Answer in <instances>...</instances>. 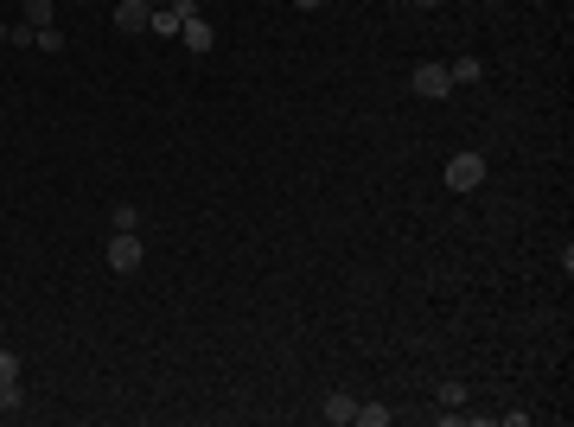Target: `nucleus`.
<instances>
[{"instance_id": "nucleus-8", "label": "nucleus", "mask_w": 574, "mask_h": 427, "mask_svg": "<svg viewBox=\"0 0 574 427\" xmlns=\"http://www.w3.org/2000/svg\"><path fill=\"white\" fill-rule=\"evenodd\" d=\"M319 414H326V421H338V427H351V421H357V402H351V396H326V402H319Z\"/></svg>"}, {"instance_id": "nucleus-11", "label": "nucleus", "mask_w": 574, "mask_h": 427, "mask_svg": "<svg viewBox=\"0 0 574 427\" xmlns=\"http://www.w3.org/2000/svg\"><path fill=\"white\" fill-rule=\"evenodd\" d=\"M357 421H364V427H390V408L383 402H357Z\"/></svg>"}, {"instance_id": "nucleus-4", "label": "nucleus", "mask_w": 574, "mask_h": 427, "mask_svg": "<svg viewBox=\"0 0 574 427\" xmlns=\"http://www.w3.org/2000/svg\"><path fill=\"white\" fill-rule=\"evenodd\" d=\"M109 268H115V274H134V268H140V236H134V230H115V236H109Z\"/></svg>"}, {"instance_id": "nucleus-3", "label": "nucleus", "mask_w": 574, "mask_h": 427, "mask_svg": "<svg viewBox=\"0 0 574 427\" xmlns=\"http://www.w3.org/2000/svg\"><path fill=\"white\" fill-rule=\"evenodd\" d=\"M26 408V389H20V358L13 351H0V414Z\"/></svg>"}, {"instance_id": "nucleus-9", "label": "nucleus", "mask_w": 574, "mask_h": 427, "mask_svg": "<svg viewBox=\"0 0 574 427\" xmlns=\"http://www.w3.org/2000/svg\"><path fill=\"white\" fill-rule=\"evenodd\" d=\"M447 77H453V90H460V84H479L485 64H479V58H460V64H447Z\"/></svg>"}, {"instance_id": "nucleus-6", "label": "nucleus", "mask_w": 574, "mask_h": 427, "mask_svg": "<svg viewBox=\"0 0 574 427\" xmlns=\"http://www.w3.org/2000/svg\"><path fill=\"white\" fill-rule=\"evenodd\" d=\"M148 20H154V7H148V0H121V7H115V32H148Z\"/></svg>"}, {"instance_id": "nucleus-2", "label": "nucleus", "mask_w": 574, "mask_h": 427, "mask_svg": "<svg viewBox=\"0 0 574 427\" xmlns=\"http://www.w3.org/2000/svg\"><path fill=\"white\" fill-rule=\"evenodd\" d=\"M485 173H491L485 154H453V160H447V185H453V191H479Z\"/></svg>"}, {"instance_id": "nucleus-15", "label": "nucleus", "mask_w": 574, "mask_h": 427, "mask_svg": "<svg viewBox=\"0 0 574 427\" xmlns=\"http://www.w3.org/2000/svg\"><path fill=\"white\" fill-rule=\"evenodd\" d=\"M408 7H441V0H408Z\"/></svg>"}, {"instance_id": "nucleus-5", "label": "nucleus", "mask_w": 574, "mask_h": 427, "mask_svg": "<svg viewBox=\"0 0 574 427\" xmlns=\"http://www.w3.org/2000/svg\"><path fill=\"white\" fill-rule=\"evenodd\" d=\"M192 13H198L192 0H166V7H154V20H148V26H154L160 39H179V26H185Z\"/></svg>"}, {"instance_id": "nucleus-13", "label": "nucleus", "mask_w": 574, "mask_h": 427, "mask_svg": "<svg viewBox=\"0 0 574 427\" xmlns=\"http://www.w3.org/2000/svg\"><path fill=\"white\" fill-rule=\"evenodd\" d=\"M115 230H140V210L134 204H115Z\"/></svg>"}, {"instance_id": "nucleus-7", "label": "nucleus", "mask_w": 574, "mask_h": 427, "mask_svg": "<svg viewBox=\"0 0 574 427\" xmlns=\"http://www.w3.org/2000/svg\"><path fill=\"white\" fill-rule=\"evenodd\" d=\"M179 39H185L192 51H211V39H218V32H211V20H198V13H192V20L179 26Z\"/></svg>"}, {"instance_id": "nucleus-14", "label": "nucleus", "mask_w": 574, "mask_h": 427, "mask_svg": "<svg viewBox=\"0 0 574 427\" xmlns=\"http://www.w3.org/2000/svg\"><path fill=\"white\" fill-rule=\"evenodd\" d=\"M294 7H307V13H313V7H326V0H294Z\"/></svg>"}, {"instance_id": "nucleus-10", "label": "nucleus", "mask_w": 574, "mask_h": 427, "mask_svg": "<svg viewBox=\"0 0 574 427\" xmlns=\"http://www.w3.org/2000/svg\"><path fill=\"white\" fill-rule=\"evenodd\" d=\"M32 51H64V32L58 26H32Z\"/></svg>"}, {"instance_id": "nucleus-1", "label": "nucleus", "mask_w": 574, "mask_h": 427, "mask_svg": "<svg viewBox=\"0 0 574 427\" xmlns=\"http://www.w3.org/2000/svg\"><path fill=\"white\" fill-rule=\"evenodd\" d=\"M408 90H415L421 102H441V96H453V77H447V64H415Z\"/></svg>"}, {"instance_id": "nucleus-12", "label": "nucleus", "mask_w": 574, "mask_h": 427, "mask_svg": "<svg viewBox=\"0 0 574 427\" xmlns=\"http://www.w3.org/2000/svg\"><path fill=\"white\" fill-rule=\"evenodd\" d=\"M26 26H51V0H26Z\"/></svg>"}, {"instance_id": "nucleus-16", "label": "nucleus", "mask_w": 574, "mask_h": 427, "mask_svg": "<svg viewBox=\"0 0 574 427\" xmlns=\"http://www.w3.org/2000/svg\"><path fill=\"white\" fill-rule=\"evenodd\" d=\"M148 7H166V0H148Z\"/></svg>"}]
</instances>
